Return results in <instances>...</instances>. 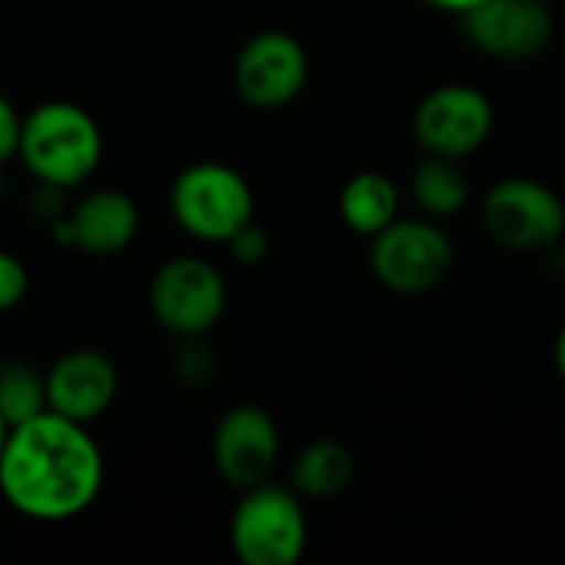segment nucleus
Wrapping results in <instances>:
<instances>
[{
  "label": "nucleus",
  "mask_w": 565,
  "mask_h": 565,
  "mask_svg": "<svg viewBox=\"0 0 565 565\" xmlns=\"http://www.w3.org/2000/svg\"><path fill=\"white\" fill-rule=\"evenodd\" d=\"M103 490V454L83 424L43 411L10 427L0 454L3 500L40 523H63L93 507Z\"/></svg>",
  "instance_id": "1"
},
{
  "label": "nucleus",
  "mask_w": 565,
  "mask_h": 565,
  "mask_svg": "<svg viewBox=\"0 0 565 565\" xmlns=\"http://www.w3.org/2000/svg\"><path fill=\"white\" fill-rule=\"evenodd\" d=\"M17 156L43 185L73 189L99 166L103 136L86 109L73 103H43L23 119Z\"/></svg>",
  "instance_id": "2"
},
{
  "label": "nucleus",
  "mask_w": 565,
  "mask_h": 565,
  "mask_svg": "<svg viewBox=\"0 0 565 565\" xmlns=\"http://www.w3.org/2000/svg\"><path fill=\"white\" fill-rule=\"evenodd\" d=\"M172 215L199 242H228L255 218L248 182L222 162H195L172 182Z\"/></svg>",
  "instance_id": "3"
},
{
  "label": "nucleus",
  "mask_w": 565,
  "mask_h": 565,
  "mask_svg": "<svg viewBox=\"0 0 565 565\" xmlns=\"http://www.w3.org/2000/svg\"><path fill=\"white\" fill-rule=\"evenodd\" d=\"M228 540L245 565H295L308 543V523L291 490L255 483L235 507Z\"/></svg>",
  "instance_id": "4"
},
{
  "label": "nucleus",
  "mask_w": 565,
  "mask_h": 565,
  "mask_svg": "<svg viewBox=\"0 0 565 565\" xmlns=\"http://www.w3.org/2000/svg\"><path fill=\"white\" fill-rule=\"evenodd\" d=\"M371 268L381 285L397 295H424L437 288L454 268V242L424 218H394L374 235Z\"/></svg>",
  "instance_id": "5"
},
{
  "label": "nucleus",
  "mask_w": 565,
  "mask_h": 565,
  "mask_svg": "<svg viewBox=\"0 0 565 565\" xmlns=\"http://www.w3.org/2000/svg\"><path fill=\"white\" fill-rule=\"evenodd\" d=\"M483 225L510 252H540L563 238V199L536 179H503L483 195Z\"/></svg>",
  "instance_id": "6"
},
{
  "label": "nucleus",
  "mask_w": 565,
  "mask_h": 565,
  "mask_svg": "<svg viewBox=\"0 0 565 565\" xmlns=\"http://www.w3.org/2000/svg\"><path fill=\"white\" fill-rule=\"evenodd\" d=\"M156 321L179 338H202L225 311V281L205 258H172L149 285Z\"/></svg>",
  "instance_id": "7"
},
{
  "label": "nucleus",
  "mask_w": 565,
  "mask_h": 565,
  "mask_svg": "<svg viewBox=\"0 0 565 565\" xmlns=\"http://www.w3.org/2000/svg\"><path fill=\"white\" fill-rule=\"evenodd\" d=\"M493 132V103L470 83L430 89L414 113V136L427 156L463 159Z\"/></svg>",
  "instance_id": "8"
},
{
  "label": "nucleus",
  "mask_w": 565,
  "mask_h": 565,
  "mask_svg": "<svg viewBox=\"0 0 565 565\" xmlns=\"http://www.w3.org/2000/svg\"><path fill=\"white\" fill-rule=\"evenodd\" d=\"M308 83V53L298 36L285 30L255 33L235 60L238 96L255 109H278L291 103Z\"/></svg>",
  "instance_id": "9"
},
{
  "label": "nucleus",
  "mask_w": 565,
  "mask_h": 565,
  "mask_svg": "<svg viewBox=\"0 0 565 565\" xmlns=\"http://www.w3.org/2000/svg\"><path fill=\"white\" fill-rule=\"evenodd\" d=\"M460 17L467 40L497 60H533L556 36L543 0H483Z\"/></svg>",
  "instance_id": "10"
},
{
  "label": "nucleus",
  "mask_w": 565,
  "mask_h": 565,
  "mask_svg": "<svg viewBox=\"0 0 565 565\" xmlns=\"http://www.w3.org/2000/svg\"><path fill=\"white\" fill-rule=\"evenodd\" d=\"M278 450H281L278 427H275L271 414L255 404L232 407L218 420L215 437H212L215 467H218L222 480L238 490L265 483V477L271 473V467L278 460Z\"/></svg>",
  "instance_id": "11"
},
{
  "label": "nucleus",
  "mask_w": 565,
  "mask_h": 565,
  "mask_svg": "<svg viewBox=\"0 0 565 565\" xmlns=\"http://www.w3.org/2000/svg\"><path fill=\"white\" fill-rule=\"evenodd\" d=\"M43 381L46 407L76 424H89L99 414H106L119 387L116 364L93 348H76L63 354Z\"/></svg>",
  "instance_id": "12"
},
{
  "label": "nucleus",
  "mask_w": 565,
  "mask_h": 565,
  "mask_svg": "<svg viewBox=\"0 0 565 565\" xmlns=\"http://www.w3.org/2000/svg\"><path fill=\"white\" fill-rule=\"evenodd\" d=\"M139 232V209L119 189H99L86 195L73 215L60 225V238L86 255H119Z\"/></svg>",
  "instance_id": "13"
},
{
  "label": "nucleus",
  "mask_w": 565,
  "mask_h": 565,
  "mask_svg": "<svg viewBox=\"0 0 565 565\" xmlns=\"http://www.w3.org/2000/svg\"><path fill=\"white\" fill-rule=\"evenodd\" d=\"M401 212L397 185L381 172H358L341 189V218L358 235H377L384 232Z\"/></svg>",
  "instance_id": "14"
},
{
  "label": "nucleus",
  "mask_w": 565,
  "mask_h": 565,
  "mask_svg": "<svg viewBox=\"0 0 565 565\" xmlns=\"http://www.w3.org/2000/svg\"><path fill=\"white\" fill-rule=\"evenodd\" d=\"M351 480H354V457L344 444H334V440H318L305 447L291 467L295 493L315 497V500L344 493Z\"/></svg>",
  "instance_id": "15"
},
{
  "label": "nucleus",
  "mask_w": 565,
  "mask_h": 565,
  "mask_svg": "<svg viewBox=\"0 0 565 565\" xmlns=\"http://www.w3.org/2000/svg\"><path fill=\"white\" fill-rule=\"evenodd\" d=\"M411 192H414V202L434 215V218H444V215H457L467 199H470V182L467 175L457 169V159H444V156H427L414 179H411Z\"/></svg>",
  "instance_id": "16"
},
{
  "label": "nucleus",
  "mask_w": 565,
  "mask_h": 565,
  "mask_svg": "<svg viewBox=\"0 0 565 565\" xmlns=\"http://www.w3.org/2000/svg\"><path fill=\"white\" fill-rule=\"evenodd\" d=\"M46 407V381L26 364H3L0 367V414L7 427H17Z\"/></svg>",
  "instance_id": "17"
},
{
  "label": "nucleus",
  "mask_w": 565,
  "mask_h": 565,
  "mask_svg": "<svg viewBox=\"0 0 565 565\" xmlns=\"http://www.w3.org/2000/svg\"><path fill=\"white\" fill-rule=\"evenodd\" d=\"M26 285L30 278H26L23 262L10 252H0V311L17 308L26 295Z\"/></svg>",
  "instance_id": "18"
},
{
  "label": "nucleus",
  "mask_w": 565,
  "mask_h": 565,
  "mask_svg": "<svg viewBox=\"0 0 565 565\" xmlns=\"http://www.w3.org/2000/svg\"><path fill=\"white\" fill-rule=\"evenodd\" d=\"M228 245H232V255L238 258V262H262L265 258V252H268V235L255 225V218L245 225V228H238L232 238H228Z\"/></svg>",
  "instance_id": "19"
},
{
  "label": "nucleus",
  "mask_w": 565,
  "mask_h": 565,
  "mask_svg": "<svg viewBox=\"0 0 565 565\" xmlns=\"http://www.w3.org/2000/svg\"><path fill=\"white\" fill-rule=\"evenodd\" d=\"M20 129H23V116L13 109V103L7 96H0V162L17 156Z\"/></svg>",
  "instance_id": "20"
},
{
  "label": "nucleus",
  "mask_w": 565,
  "mask_h": 565,
  "mask_svg": "<svg viewBox=\"0 0 565 565\" xmlns=\"http://www.w3.org/2000/svg\"><path fill=\"white\" fill-rule=\"evenodd\" d=\"M424 3H430V7H437V10H450V13H467L470 7H477V3H483V0H424Z\"/></svg>",
  "instance_id": "21"
},
{
  "label": "nucleus",
  "mask_w": 565,
  "mask_h": 565,
  "mask_svg": "<svg viewBox=\"0 0 565 565\" xmlns=\"http://www.w3.org/2000/svg\"><path fill=\"white\" fill-rule=\"evenodd\" d=\"M556 367H559V374H563L565 381V328L559 331V338H556Z\"/></svg>",
  "instance_id": "22"
},
{
  "label": "nucleus",
  "mask_w": 565,
  "mask_h": 565,
  "mask_svg": "<svg viewBox=\"0 0 565 565\" xmlns=\"http://www.w3.org/2000/svg\"><path fill=\"white\" fill-rule=\"evenodd\" d=\"M7 434H10V427H7V420H3V414H0V454H3V444H7Z\"/></svg>",
  "instance_id": "23"
},
{
  "label": "nucleus",
  "mask_w": 565,
  "mask_h": 565,
  "mask_svg": "<svg viewBox=\"0 0 565 565\" xmlns=\"http://www.w3.org/2000/svg\"><path fill=\"white\" fill-rule=\"evenodd\" d=\"M543 3H550V0H543Z\"/></svg>",
  "instance_id": "24"
}]
</instances>
